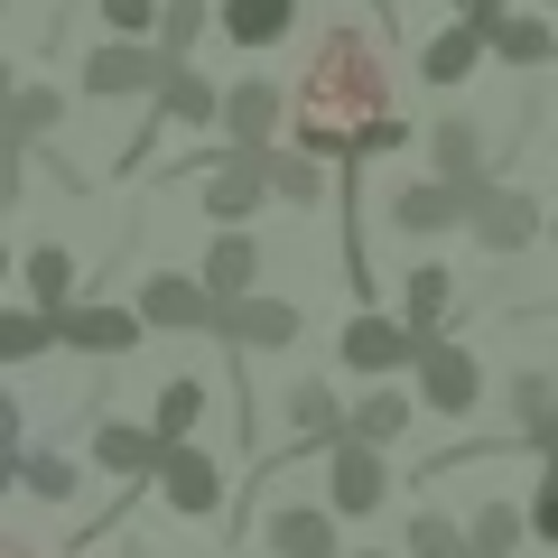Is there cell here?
Masks as SVG:
<instances>
[{
	"label": "cell",
	"mask_w": 558,
	"mask_h": 558,
	"mask_svg": "<svg viewBox=\"0 0 558 558\" xmlns=\"http://www.w3.org/2000/svg\"><path fill=\"white\" fill-rule=\"evenodd\" d=\"M20 178H28V140L0 121V205H20Z\"/></svg>",
	"instance_id": "8d00e7d4"
},
{
	"label": "cell",
	"mask_w": 558,
	"mask_h": 558,
	"mask_svg": "<svg viewBox=\"0 0 558 558\" xmlns=\"http://www.w3.org/2000/svg\"><path fill=\"white\" fill-rule=\"evenodd\" d=\"M549 465H558V457H549Z\"/></svg>",
	"instance_id": "7dc6e473"
},
{
	"label": "cell",
	"mask_w": 558,
	"mask_h": 558,
	"mask_svg": "<svg viewBox=\"0 0 558 558\" xmlns=\"http://www.w3.org/2000/svg\"><path fill=\"white\" fill-rule=\"evenodd\" d=\"M10 270H20V252H10V242H0V279H10Z\"/></svg>",
	"instance_id": "7bdbcfd3"
},
{
	"label": "cell",
	"mask_w": 558,
	"mask_h": 558,
	"mask_svg": "<svg viewBox=\"0 0 558 558\" xmlns=\"http://www.w3.org/2000/svg\"><path fill=\"white\" fill-rule=\"evenodd\" d=\"M149 494H159L178 521H223V502H233V475H223L205 447H168V465H159V484H149Z\"/></svg>",
	"instance_id": "9c48e42d"
},
{
	"label": "cell",
	"mask_w": 558,
	"mask_h": 558,
	"mask_svg": "<svg viewBox=\"0 0 558 558\" xmlns=\"http://www.w3.org/2000/svg\"><path fill=\"white\" fill-rule=\"evenodd\" d=\"M0 558H28V539H10V531H0Z\"/></svg>",
	"instance_id": "b9f144b4"
},
{
	"label": "cell",
	"mask_w": 558,
	"mask_h": 558,
	"mask_svg": "<svg viewBox=\"0 0 558 558\" xmlns=\"http://www.w3.org/2000/svg\"><path fill=\"white\" fill-rule=\"evenodd\" d=\"M94 10H102V28H112V38L159 47V10H168V0H94Z\"/></svg>",
	"instance_id": "e575fe53"
},
{
	"label": "cell",
	"mask_w": 558,
	"mask_h": 558,
	"mask_svg": "<svg viewBox=\"0 0 558 558\" xmlns=\"http://www.w3.org/2000/svg\"><path fill=\"white\" fill-rule=\"evenodd\" d=\"M205 121L223 131V84H205L196 65H178V75H168V94L149 102V140H159V131H205Z\"/></svg>",
	"instance_id": "ffe728a7"
},
{
	"label": "cell",
	"mask_w": 558,
	"mask_h": 558,
	"mask_svg": "<svg viewBox=\"0 0 558 558\" xmlns=\"http://www.w3.org/2000/svg\"><path fill=\"white\" fill-rule=\"evenodd\" d=\"M428 178H447V186H484V131L465 112H447L438 131H428Z\"/></svg>",
	"instance_id": "cb8c5ba5"
},
{
	"label": "cell",
	"mask_w": 558,
	"mask_h": 558,
	"mask_svg": "<svg viewBox=\"0 0 558 558\" xmlns=\"http://www.w3.org/2000/svg\"><path fill=\"white\" fill-rule=\"evenodd\" d=\"M20 494H38V502H75V494H84V465L57 457V447H38V457H20Z\"/></svg>",
	"instance_id": "1f68e13d"
},
{
	"label": "cell",
	"mask_w": 558,
	"mask_h": 558,
	"mask_svg": "<svg viewBox=\"0 0 558 558\" xmlns=\"http://www.w3.org/2000/svg\"><path fill=\"white\" fill-rule=\"evenodd\" d=\"M521 512H531V539H549V549H558V465H539V484H531Z\"/></svg>",
	"instance_id": "d590c367"
},
{
	"label": "cell",
	"mask_w": 558,
	"mask_h": 558,
	"mask_svg": "<svg viewBox=\"0 0 558 558\" xmlns=\"http://www.w3.org/2000/svg\"><path fill=\"white\" fill-rule=\"evenodd\" d=\"M410 410H418L410 381H363V391H354V418H344V438H354V447H381V457H391V447L410 438Z\"/></svg>",
	"instance_id": "ac0fdd59"
},
{
	"label": "cell",
	"mask_w": 558,
	"mask_h": 558,
	"mask_svg": "<svg viewBox=\"0 0 558 558\" xmlns=\"http://www.w3.org/2000/svg\"><path fill=\"white\" fill-rule=\"evenodd\" d=\"M381 502H391V457L336 438V447H326V512H336V521H373Z\"/></svg>",
	"instance_id": "52a82bcc"
},
{
	"label": "cell",
	"mask_w": 558,
	"mask_h": 558,
	"mask_svg": "<svg viewBox=\"0 0 558 558\" xmlns=\"http://www.w3.org/2000/svg\"><path fill=\"white\" fill-rule=\"evenodd\" d=\"M465 233H475L484 252H531V242L549 233V215H539L521 186H494V178H484V186H475V215H465Z\"/></svg>",
	"instance_id": "7c38bea8"
},
{
	"label": "cell",
	"mask_w": 558,
	"mask_h": 558,
	"mask_svg": "<svg viewBox=\"0 0 558 558\" xmlns=\"http://www.w3.org/2000/svg\"><path fill=\"white\" fill-rule=\"evenodd\" d=\"M447 307H457V270H447V260H418V270L400 279V317H410L418 336H438Z\"/></svg>",
	"instance_id": "4316f807"
},
{
	"label": "cell",
	"mask_w": 558,
	"mask_h": 558,
	"mask_svg": "<svg viewBox=\"0 0 558 558\" xmlns=\"http://www.w3.org/2000/svg\"><path fill=\"white\" fill-rule=\"evenodd\" d=\"M344 521L326 512V502H279L270 521H260V539H270V558H354L344 549Z\"/></svg>",
	"instance_id": "2e32d148"
},
{
	"label": "cell",
	"mask_w": 558,
	"mask_h": 558,
	"mask_svg": "<svg viewBox=\"0 0 558 558\" xmlns=\"http://www.w3.org/2000/svg\"><path fill=\"white\" fill-rule=\"evenodd\" d=\"M223 20V0H168L159 10V57L168 65H196V38Z\"/></svg>",
	"instance_id": "83f0119b"
},
{
	"label": "cell",
	"mask_w": 558,
	"mask_h": 558,
	"mask_svg": "<svg viewBox=\"0 0 558 558\" xmlns=\"http://www.w3.org/2000/svg\"><path fill=\"white\" fill-rule=\"evenodd\" d=\"M57 317L47 307H0V363H38V354H57Z\"/></svg>",
	"instance_id": "f1b7e54d"
},
{
	"label": "cell",
	"mask_w": 558,
	"mask_h": 558,
	"mask_svg": "<svg viewBox=\"0 0 558 558\" xmlns=\"http://www.w3.org/2000/svg\"><path fill=\"white\" fill-rule=\"evenodd\" d=\"M354 558H410V549H354Z\"/></svg>",
	"instance_id": "ee69618b"
},
{
	"label": "cell",
	"mask_w": 558,
	"mask_h": 558,
	"mask_svg": "<svg viewBox=\"0 0 558 558\" xmlns=\"http://www.w3.org/2000/svg\"><path fill=\"white\" fill-rule=\"evenodd\" d=\"M168 75L178 65L159 57V47H140V38H102V47H84V102H159L168 94Z\"/></svg>",
	"instance_id": "277c9868"
},
{
	"label": "cell",
	"mask_w": 558,
	"mask_h": 558,
	"mask_svg": "<svg viewBox=\"0 0 558 558\" xmlns=\"http://www.w3.org/2000/svg\"><path fill=\"white\" fill-rule=\"evenodd\" d=\"M484 57H494V20H465V10H457L438 38L418 47V84H428V94H457V84L475 75Z\"/></svg>",
	"instance_id": "4fadbf2b"
},
{
	"label": "cell",
	"mask_w": 558,
	"mask_h": 558,
	"mask_svg": "<svg viewBox=\"0 0 558 558\" xmlns=\"http://www.w3.org/2000/svg\"><path fill=\"white\" fill-rule=\"evenodd\" d=\"M502 410H512V438L549 465L558 457V373H512L502 381Z\"/></svg>",
	"instance_id": "e0dca14e"
},
{
	"label": "cell",
	"mask_w": 558,
	"mask_h": 558,
	"mask_svg": "<svg viewBox=\"0 0 558 558\" xmlns=\"http://www.w3.org/2000/svg\"><path fill=\"white\" fill-rule=\"evenodd\" d=\"M10 131H20L28 149H38L47 131H65V94H57V84H28V94L10 102Z\"/></svg>",
	"instance_id": "836d02e7"
},
{
	"label": "cell",
	"mask_w": 558,
	"mask_h": 558,
	"mask_svg": "<svg viewBox=\"0 0 558 558\" xmlns=\"http://www.w3.org/2000/svg\"><path fill=\"white\" fill-rule=\"evenodd\" d=\"M196 205L215 215V233H252L260 205H279L270 196V149H223V159H205L196 168Z\"/></svg>",
	"instance_id": "3957f363"
},
{
	"label": "cell",
	"mask_w": 558,
	"mask_h": 558,
	"mask_svg": "<svg viewBox=\"0 0 558 558\" xmlns=\"http://www.w3.org/2000/svg\"><path fill=\"white\" fill-rule=\"evenodd\" d=\"M465 20H512V0H465Z\"/></svg>",
	"instance_id": "ab89813d"
},
{
	"label": "cell",
	"mask_w": 558,
	"mask_h": 558,
	"mask_svg": "<svg viewBox=\"0 0 558 558\" xmlns=\"http://www.w3.org/2000/svg\"><path fill=\"white\" fill-rule=\"evenodd\" d=\"M0 494H20V457H0Z\"/></svg>",
	"instance_id": "60d3db41"
},
{
	"label": "cell",
	"mask_w": 558,
	"mask_h": 558,
	"mask_svg": "<svg viewBox=\"0 0 558 558\" xmlns=\"http://www.w3.org/2000/svg\"><path fill=\"white\" fill-rule=\"evenodd\" d=\"M549 233H558V205H549Z\"/></svg>",
	"instance_id": "f6af8a7d"
},
{
	"label": "cell",
	"mask_w": 558,
	"mask_h": 558,
	"mask_svg": "<svg viewBox=\"0 0 558 558\" xmlns=\"http://www.w3.org/2000/svg\"><path fill=\"white\" fill-rule=\"evenodd\" d=\"M20 279H28V307H47V317H65V307L84 299V289H75V252H65V242H28Z\"/></svg>",
	"instance_id": "603a6c76"
},
{
	"label": "cell",
	"mask_w": 558,
	"mask_h": 558,
	"mask_svg": "<svg viewBox=\"0 0 558 558\" xmlns=\"http://www.w3.org/2000/svg\"><path fill=\"white\" fill-rule=\"evenodd\" d=\"M299 336H307V317L289 299H270V289L242 299V307H223V344H233V354H289Z\"/></svg>",
	"instance_id": "9a60e30c"
},
{
	"label": "cell",
	"mask_w": 558,
	"mask_h": 558,
	"mask_svg": "<svg viewBox=\"0 0 558 558\" xmlns=\"http://www.w3.org/2000/svg\"><path fill=\"white\" fill-rule=\"evenodd\" d=\"M391 57H381L373 28H326L307 47L299 84H289V131H299L307 159H336V168H363V159H391L410 149V121L391 112Z\"/></svg>",
	"instance_id": "6da1fadb"
},
{
	"label": "cell",
	"mask_w": 558,
	"mask_h": 558,
	"mask_svg": "<svg viewBox=\"0 0 558 558\" xmlns=\"http://www.w3.org/2000/svg\"><path fill=\"white\" fill-rule=\"evenodd\" d=\"M270 196L279 205H326V159H307V149H270Z\"/></svg>",
	"instance_id": "f546056e"
},
{
	"label": "cell",
	"mask_w": 558,
	"mask_h": 558,
	"mask_svg": "<svg viewBox=\"0 0 558 558\" xmlns=\"http://www.w3.org/2000/svg\"><path fill=\"white\" fill-rule=\"evenodd\" d=\"M400 549L410 558H475V539H465V521H447V512H410Z\"/></svg>",
	"instance_id": "d6a6232c"
},
{
	"label": "cell",
	"mask_w": 558,
	"mask_h": 558,
	"mask_svg": "<svg viewBox=\"0 0 558 558\" xmlns=\"http://www.w3.org/2000/svg\"><path fill=\"white\" fill-rule=\"evenodd\" d=\"M20 94H28V75H20L10 57H0V121H10V102H20Z\"/></svg>",
	"instance_id": "f35d334b"
},
{
	"label": "cell",
	"mask_w": 558,
	"mask_h": 558,
	"mask_svg": "<svg viewBox=\"0 0 558 558\" xmlns=\"http://www.w3.org/2000/svg\"><path fill=\"white\" fill-rule=\"evenodd\" d=\"M279 418H289V438H307V447L326 457V447L344 438L354 400H336V381H317V373H307V381H289V391H279Z\"/></svg>",
	"instance_id": "d6986e66"
},
{
	"label": "cell",
	"mask_w": 558,
	"mask_h": 558,
	"mask_svg": "<svg viewBox=\"0 0 558 558\" xmlns=\"http://www.w3.org/2000/svg\"><path fill=\"white\" fill-rule=\"evenodd\" d=\"M94 465H102V475H121V484H159L168 438L149 428V418H94Z\"/></svg>",
	"instance_id": "5bb4252c"
},
{
	"label": "cell",
	"mask_w": 558,
	"mask_h": 558,
	"mask_svg": "<svg viewBox=\"0 0 558 558\" xmlns=\"http://www.w3.org/2000/svg\"><path fill=\"white\" fill-rule=\"evenodd\" d=\"M438 336H418L410 317H391V307H354V317L336 326V363L354 381H400V373H418V354H428Z\"/></svg>",
	"instance_id": "7a4b0ae2"
},
{
	"label": "cell",
	"mask_w": 558,
	"mask_h": 558,
	"mask_svg": "<svg viewBox=\"0 0 558 558\" xmlns=\"http://www.w3.org/2000/svg\"><path fill=\"white\" fill-rule=\"evenodd\" d=\"M279 131H289V84H270L260 65L223 84V149H279Z\"/></svg>",
	"instance_id": "ba28073f"
},
{
	"label": "cell",
	"mask_w": 558,
	"mask_h": 558,
	"mask_svg": "<svg viewBox=\"0 0 558 558\" xmlns=\"http://www.w3.org/2000/svg\"><path fill=\"white\" fill-rule=\"evenodd\" d=\"M539 10H558V0H539Z\"/></svg>",
	"instance_id": "bcb514c9"
},
{
	"label": "cell",
	"mask_w": 558,
	"mask_h": 558,
	"mask_svg": "<svg viewBox=\"0 0 558 558\" xmlns=\"http://www.w3.org/2000/svg\"><path fill=\"white\" fill-rule=\"evenodd\" d=\"M410 391H418V410H428V418H475V410H484V363L465 354V344L438 336L428 354H418Z\"/></svg>",
	"instance_id": "8992f818"
},
{
	"label": "cell",
	"mask_w": 558,
	"mask_h": 558,
	"mask_svg": "<svg viewBox=\"0 0 558 558\" xmlns=\"http://www.w3.org/2000/svg\"><path fill=\"white\" fill-rule=\"evenodd\" d=\"M381 215H391V233H418V242H428V233H457V223L475 215V186H447V178H400Z\"/></svg>",
	"instance_id": "8fae6325"
},
{
	"label": "cell",
	"mask_w": 558,
	"mask_h": 558,
	"mask_svg": "<svg viewBox=\"0 0 558 558\" xmlns=\"http://www.w3.org/2000/svg\"><path fill=\"white\" fill-rule=\"evenodd\" d=\"M0 457H28L20 447V391H10V381H0Z\"/></svg>",
	"instance_id": "74e56055"
},
{
	"label": "cell",
	"mask_w": 558,
	"mask_h": 558,
	"mask_svg": "<svg viewBox=\"0 0 558 558\" xmlns=\"http://www.w3.org/2000/svg\"><path fill=\"white\" fill-rule=\"evenodd\" d=\"M205 410H215V391H205L196 373H168V381H159V410H149V428H159L168 447H196Z\"/></svg>",
	"instance_id": "d4e9b609"
},
{
	"label": "cell",
	"mask_w": 558,
	"mask_h": 558,
	"mask_svg": "<svg viewBox=\"0 0 558 558\" xmlns=\"http://www.w3.org/2000/svg\"><path fill=\"white\" fill-rule=\"evenodd\" d=\"M494 57L521 65V75L558 65V28H549V10H512V20H494Z\"/></svg>",
	"instance_id": "484cf974"
},
{
	"label": "cell",
	"mask_w": 558,
	"mask_h": 558,
	"mask_svg": "<svg viewBox=\"0 0 558 558\" xmlns=\"http://www.w3.org/2000/svg\"><path fill=\"white\" fill-rule=\"evenodd\" d=\"M196 279L215 289L223 307L260 299V242H252V233H215V242H205V260H196Z\"/></svg>",
	"instance_id": "44dd1931"
},
{
	"label": "cell",
	"mask_w": 558,
	"mask_h": 558,
	"mask_svg": "<svg viewBox=\"0 0 558 558\" xmlns=\"http://www.w3.org/2000/svg\"><path fill=\"white\" fill-rule=\"evenodd\" d=\"M289 28H299V0H223L215 38H233L242 57H260V47H279Z\"/></svg>",
	"instance_id": "7402d4cb"
},
{
	"label": "cell",
	"mask_w": 558,
	"mask_h": 558,
	"mask_svg": "<svg viewBox=\"0 0 558 558\" xmlns=\"http://www.w3.org/2000/svg\"><path fill=\"white\" fill-rule=\"evenodd\" d=\"M131 307L149 317V336H223V299L196 270H149Z\"/></svg>",
	"instance_id": "5b68a950"
},
{
	"label": "cell",
	"mask_w": 558,
	"mask_h": 558,
	"mask_svg": "<svg viewBox=\"0 0 558 558\" xmlns=\"http://www.w3.org/2000/svg\"><path fill=\"white\" fill-rule=\"evenodd\" d=\"M57 336L75 344V354H94V363H121V354H140L149 344V317L140 307H121V299H75L57 317Z\"/></svg>",
	"instance_id": "30bf717a"
},
{
	"label": "cell",
	"mask_w": 558,
	"mask_h": 558,
	"mask_svg": "<svg viewBox=\"0 0 558 558\" xmlns=\"http://www.w3.org/2000/svg\"><path fill=\"white\" fill-rule=\"evenodd\" d=\"M465 539H475V558H512L521 539H531V512H521V502H484V512L465 521Z\"/></svg>",
	"instance_id": "4dcf8cb0"
}]
</instances>
